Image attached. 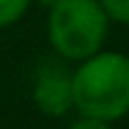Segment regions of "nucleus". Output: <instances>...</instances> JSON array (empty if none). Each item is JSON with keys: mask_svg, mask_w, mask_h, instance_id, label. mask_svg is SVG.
<instances>
[{"mask_svg": "<svg viewBox=\"0 0 129 129\" xmlns=\"http://www.w3.org/2000/svg\"><path fill=\"white\" fill-rule=\"evenodd\" d=\"M36 3H38V5H43V8H51V5H56V3H58V0H36Z\"/></svg>", "mask_w": 129, "mask_h": 129, "instance_id": "nucleus-7", "label": "nucleus"}, {"mask_svg": "<svg viewBox=\"0 0 129 129\" xmlns=\"http://www.w3.org/2000/svg\"><path fill=\"white\" fill-rule=\"evenodd\" d=\"M30 5H33V0H0V28L18 23L28 13Z\"/></svg>", "mask_w": 129, "mask_h": 129, "instance_id": "nucleus-4", "label": "nucleus"}, {"mask_svg": "<svg viewBox=\"0 0 129 129\" xmlns=\"http://www.w3.org/2000/svg\"><path fill=\"white\" fill-rule=\"evenodd\" d=\"M104 13L109 15V20L129 25V0H99Z\"/></svg>", "mask_w": 129, "mask_h": 129, "instance_id": "nucleus-5", "label": "nucleus"}, {"mask_svg": "<svg viewBox=\"0 0 129 129\" xmlns=\"http://www.w3.org/2000/svg\"><path fill=\"white\" fill-rule=\"evenodd\" d=\"M69 129H111L109 121H101V119H89V116H81L79 121H74Z\"/></svg>", "mask_w": 129, "mask_h": 129, "instance_id": "nucleus-6", "label": "nucleus"}, {"mask_svg": "<svg viewBox=\"0 0 129 129\" xmlns=\"http://www.w3.org/2000/svg\"><path fill=\"white\" fill-rule=\"evenodd\" d=\"M74 109L81 116L116 121L129 114V56L99 51L71 71Z\"/></svg>", "mask_w": 129, "mask_h": 129, "instance_id": "nucleus-1", "label": "nucleus"}, {"mask_svg": "<svg viewBox=\"0 0 129 129\" xmlns=\"http://www.w3.org/2000/svg\"><path fill=\"white\" fill-rule=\"evenodd\" d=\"M109 15L99 0H58L48 8V41L66 61H84L99 53L109 36Z\"/></svg>", "mask_w": 129, "mask_h": 129, "instance_id": "nucleus-2", "label": "nucleus"}, {"mask_svg": "<svg viewBox=\"0 0 129 129\" xmlns=\"http://www.w3.org/2000/svg\"><path fill=\"white\" fill-rule=\"evenodd\" d=\"M33 101L41 114L46 116H63L74 109V86L71 74L56 63H46L33 81Z\"/></svg>", "mask_w": 129, "mask_h": 129, "instance_id": "nucleus-3", "label": "nucleus"}]
</instances>
